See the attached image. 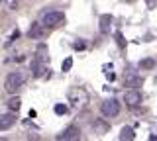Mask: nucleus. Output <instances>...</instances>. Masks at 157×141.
I'll return each mask as SVG.
<instances>
[{
  "label": "nucleus",
  "mask_w": 157,
  "mask_h": 141,
  "mask_svg": "<svg viewBox=\"0 0 157 141\" xmlns=\"http://www.w3.org/2000/svg\"><path fill=\"white\" fill-rule=\"evenodd\" d=\"M140 67H141V69H153V67H155V61L153 59H141L140 61Z\"/></svg>",
  "instance_id": "15"
},
{
  "label": "nucleus",
  "mask_w": 157,
  "mask_h": 141,
  "mask_svg": "<svg viewBox=\"0 0 157 141\" xmlns=\"http://www.w3.org/2000/svg\"><path fill=\"white\" fill-rule=\"evenodd\" d=\"M116 43L122 47V49L126 47V39H124V35H122V33H116Z\"/></svg>",
  "instance_id": "17"
},
{
  "label": "nucleus",
  "mask_w": 157,
  "mask_h": 141,
  "mask_svg": "<svg viewBox=\"0 0 157 141\" xmlns=\"http://www.w3.org/2000/svg\"><path fill=\"white\" fill-rule=\"evenodd\" d=\"M124 84L130 86V88H140L141 84H144V76L136 75V72H126L124 76Z\"/></svg>",
  "instance_id": "6"
},
{
  "label": "nucleus",
  "mask_w": 157,
  "mask_h": 141,
  "mask_svg": "<svg viewBox=\"0 0 157 141\" xmlns=\"http://www.w3.org/2000/svg\"><path fill=\"white\" fill-rule=\"evenodd\" d=\"M37 59L39 61H43V63H47V47L43 45H37Z\"/></svg>",
  "instance_id": "13"
},
{
  "label": "nucleus",
  "mask_w": 157,
  "mask_h": 141,
  "mask_svg": "<svg viewBox=\"0 0 157 141\" xmlns=\"http://www.w3.org/2000/svg\"><path fill=\"white\" fill-rule=\"evenodd\" d=\"M110 24H112V16H110V14L100 16V32L102 33H108V32H110Z\"/></svg>",
  "instance_id": "10"
},
{
  "label": "nucleus",
  "mask_w": 157,
  "mask_h": 141,
  "mask_svg": "<svg viewBox=\"0 0 157 141\" xmlns=\"http://www.w3.org/2000/svg\"><path fill=\"white\" fill-rule=\"evenodd\" d=\"M124 102L130 108H134V106H140L141 104V94L137 88H128L126 94H124Z\"/></svg>",
  "instance_id": "4"
},
{
  "label": "nucleus",
  "mask_w": 157,
  "mask_h": 141,
  "mask_svg": "<svg viewBox=\"0 0 157 141\" xmlns=\"http://www.w3.org/2000/svg\"><path fill=\"white\" fill-rule=\"evenodd\" d=\"M75 49H85V43H82V41H75Z\"/></svg>",
  "instance_id": "21"
},
{
  "label": "nucleus",
  "mask_w": 157,
  "mask_h": 141,
  "mask_svg": "<svg viewBox=\"0 0 157 141\" xmlns=\"http://www.w3.org/2000/svg\"><path fill=\"white\" fill-rule=\"evenodd\" d=\"M63 22H65V14L59 12V10H45L39 16V24H41L43 28H57V26H61Z\"/></svg>",
  "instance_id": "1"
},
{
  "label": "nucleus",
  "mask_w": 157,
  "mask_h": 141,
  "mask_svg": "<svg viewBox=\"0 0 157 141\" xmlns=\"http://www.w3.org/2000/svg\"><path fill=\"white\" fill-rule=\"evenodd\" d=\"M0 2H4V0H0Z\"/></svg>",
  "instance_id": "22"
},
{
  "label": "nucleus",
  "mask_w": 157,
  "mask_h": 141,
  "mask_svg": "<svg viewBox=\"0 0 157 141\" xmlns=\"http://www.w3.org/2000/svg\"><path fill=\"white\" fill-rule=\"evenodd\" d=\"M65 112H67V106H65V104H57V106H55V114L63 116V114H65Z\"/></svg>",
  "instance_id": "18"
},
{
  "label": "nucleus",
  "mask_w": 157,
  "mask_h": 141,
  "mask_svg": "<svg viewBox=\"0 0 157 141\" xmlns=\"http://www.w3.org/2000/svg\"><path fill=\"white\" fill-rule=\"evenodd\" d=\"M94 131L96 133H102V131H108V124H102L100 120L94 121Z\"/></svg>",
  "instance_id": "14"
},
{
  "label": "nucleus",
  "mask_w": 157,
  "mask_h": 141,
  "mask_svg": "<svg viewBox=\"0 0 157 141\" xmlns=\"http://www.w3.org/2000/svg\"><path fill=\"white\" fill-rule=\"evenodd\" d=\"M100 112H102V116H106V118H116V116L120 114V102H118L116 98L102 100Z\"/></svg>",
  "instance_id": "3"
},
{
  "label": "nucleus",
  "mask_w": 157,
  "mask_h": 141,
  "mask_svg": "<svg viewBox=\"0 0 157 141\" xmlns=\"http://www.w3.org/2000/svg\"><path fill=\"white\" fill-rule=\"evenodd\" d=\"M78 135H81V129L77 128V125H69L61 131V133L57 135L59 141H67V139H78Z\"/></svg>",
  "instance_id": "5"
},
{
  "label": "nucleus",
  "mask_w": 157,
  "mask_h": 141,
  "mask_svg": "<svg viewBox=\"0 0 157 141\" xmlns=\"http://www.w3.org/2000/svg\"><path fill=\"white\" fill-rule=\"evenodd\" d=\"M6 104H8V110H10V112H18L20 106H22V100H20L18 96H12V98H10Z\"/></svg>",
  "instance_id": "11"
},
{
  "label": "nucleus",
  "mask_w": 157,
  "mask_h": 141,
  "mask_svg": "<svg viewBox=\"0 0 157 141\" xmlns=\"http://www.w3.org/2000/svg\"><path fill=\"white\" fill-rule=\"evenodd\" d=\"M45 33V28L41 26V24H32V28H29V32H28V35L32 37V39H39V37Z\"/></svg>",
  "instance_id": "8"
},
{
  "label": "nucleus",
  "mask_w": 157,
  "mask_h": 141,
  "mask_svg": "<svg viewBox=\"0 0 157 141\" xmlns=\"http://www.w3.org/2000/svg\"><path fill=\"white\" fill-rule=\"evenodd\" d=\"M71 67H73V59H71V57H67V59L63 61V65H61V71H63V72H67L69 69H71Z\"/></svg>",
  "instance_id": "16"
},
{
  "label": "nucleus",
  "mask_w": 157,
  "mask_h": 141,
  "mask_svg": "<svg viewBox=\"0 0 157 141\" xmlns=\"http://www.w3.org/2000/svg\"><path fill=\"white\" fill-rule=\"evenodd\" d=\"M24 82H26L24 72L14 71V72H10V75L6 76V80H4V88H6L8 94H16V92L24 86Z\"/></svg>",
  "instance_id": "2"
},
{
  "label": "nucleus",
  "mask_w": 157,
  "mask_h": 141,
  "mask_svg": "<svg viewBox=\"0 0 157 141\" xmlns=\"http://www.w3.org/2000/svg\"><path fill=\"white\" fill-rule=\"evenodd\" d=\"M134 137H136V131H134V128H132V125L122 128V131H120V139H122V141H130V139H134Z\"/></svg>",
  "instance_id": "9"
},
{
  "label": "nucleus",
  "mask_w": 157,
  "mask_h": 141,
  "mask_svg": "<svg viewBox=\"0 0 157 141\" xmlns=\"http://www.w3.org/2000/svg\"><path fill=\"white\" fill-rule=\"evenodd\" d=\"M32 71H33V76H41V72H43V61L36 59V61L32 63Z\"/></svg>",
  "instance_id": "12"
},
{
  "label": "nucleus",
  "mask_w": 157,
  "mask_h": 141,
  "mask_svg": "<svg viewBox=\"0 0 157 141\" xmlns=\"http://www.w3.org/2000/svg\"><path fill=\"white\" fill-rule=\"evenodd\" d=\"M145 4H147V8H157V0H145Z\"/></svg>",
  "instance_id": "20"
},
{
  "label": "nucleus",
  "mask_w": 157,
  "mask_h": 141,
  "mask_svg": "<svg viewBox=\"0 0 157 141\" xmlns=\"http://www.w3.org/2000/svg\"><path fill=\"white\" fill-rule=\"evenodd\" d=\"M6 2H8L10 10H16V8H18V0H6Z\"/></svg>",
  "instance_id": "19"
},
{
  "label": "nucleus",
  "mask_w": 157,
  "mask_h": 141,
  "mask_svg": "<svg viewBox=\"0 0 157 141\" xmlns=\"http://www.w3.org/2000/svg\"><path fill=\"white\" fill-rule=\"evenodd\" d=\"M16 114L14 112H10V114H4V116H0V131H6L10 129L14 124H16Z\"/></svg>",
  "instance_id": "7"
}]
</instances>
